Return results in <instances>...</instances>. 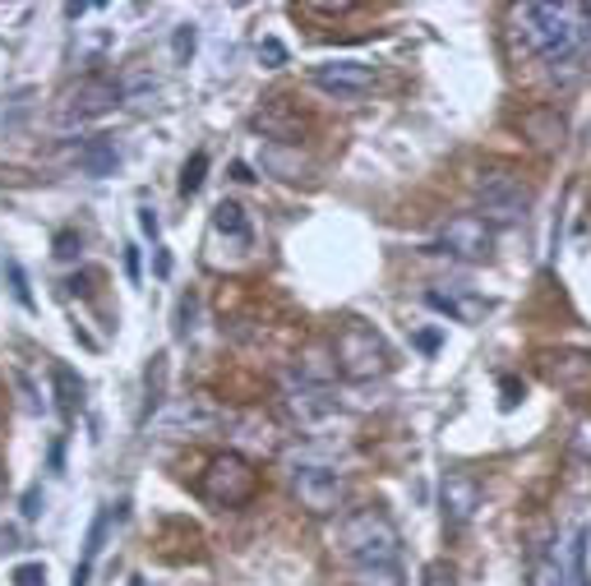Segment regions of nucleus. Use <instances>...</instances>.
Here are the masks:
<instances>
[{
    "instance_id": "obj_7",
    "label": "nucleus",
    "mask_w": 591,
    "mask_h": 586,
    "mask_svg": "<svg viewBox=\"0 0 591 586\" xmlns=\"http://www.w3.org/2000/svg\"><path fill=\"white\" fill-rule=\"evenodd\" d=\"M121 102V83L112 75H83L79 83H70L60 93V106H56V121L60 125H83L102 116V111H112Z\"/></svg>"
},
{
    "instance_id": "obj_33",
    "label": "nucleus",
    "mask_w": 591,
    "mask_h": 586,
    "mask_svg": "<svg viewBox=\"0 0 591 586\" xmlns=\"http://www.w3.org/2000/svg\"><path fill=\"white\" fill-rule=\"evenodd\" d=\"M125 273H129V282H139V250H135V245L125 250Z\"/></svg>"
},
{
    "instance_id": "obj_14",
    "label": "nucleus",
    "mask_w": 591,
    "mask_h": 586,
    "mask_svg": "<svg viewBox=\"0 0 591 586\" xmlns=\"http://www.w3.org/2000/svg\"><path fill=\"white\" fill-rule=\"evenodd\" d=\"M425 305L448 314V319H457V324H480L490 314V301L471 296V291H425Z\"/></svg>"
},
{
    "instance_id": "obj_4",
    "label": "nucleus",
    "mask_w": 591,
    "mask_h": 586,
    "mask_svg": "<svg viewBox=\"0 0 591 586\" xmlns=\"http://www.w3.org/2000/svg\"><path fill=\"white\" fill-rule=\"evenodd\" d=\"M254 489H259V471L240 458V453L213 458L208 471H204V481H200L204 504H213V508H240V504H250Z\"/></svg>"
},
{
    "instance_id": "obj_15",
    "label": "nucleus",
    "mask_w": 591,
    "mask_h": 586,
    "mask_svg": "<svg viewBox=\"0 0 591 586\" xmlns=\"http://www.w3.org/2000/svg\"><path fill=\"white\" fill-rule=\"evenodd\" d=\"M254 129H264V139H273V144H296V139H300V116H296L292 106L269 102V106L254 116Z\"/></svg>"
},
{
    "instance_id": "obj_5",
    "label": "nucleus",
    "mask_w": 591,
    "mask_h": 586,
    "mask_svg": "<svg viewBox=\"0 0 591 586\" xmlns=\"http://www.w3.org/2000/svg\"><path fill=\"white\" fill-rule=\"evenodd\" d=\"M231 416L217 407V402L208 397H177V402H167V407L152 416V430L167 435V439H200V435H213V430H223Z\"/></svg>"
},
{
    "instance_id": "obj_26",
    "label": "nucleus",
    "mask_w": 591,
    "mask_h": 586,
    "mask_svg": "<svg viewBox=\"0 0 591 586\" xmlns=\"http://www.w3.org/2000/svg\"><path fill=\"white\" fill-rule=\"evenodd\" d=\"M587 531H578L573 536V586H591V577H587Z\"/></svg>"
},
{
    "instance_id": "obj_35",
    "label": "nucleus",
    "mask_w": 591,
    "mask_h": 586,
    "mask_svg": "<svg viewBox=\"0 0 591 586\" xmlns=\"http://www.w3.org/2000/svg\"><path fill=\"white\" fill-rule=\"evenodd\" d=\"M24 512H29V517H37V512H42V508H37V489H29V494H24Z\"/></svg>"
},
{
    "instance_id": "obj_19",
    "label": "nucleus",
    "mask_w": 591,
    "mask_h": 586,
    "mask_svg": "<svg viewBox=\"0 0 591 586\" xmlns=\"http://www.w3.org/2000/svg\"><path fill=\"white\" fill-rule=\"evenodd\" d=\"M527 586H568V573L555 554H532L527 563Z\"/></svg>"
},
{
    "instance_id": "obj_8",
    "label": "nucleus",
    "mask_w": 591,
    "mask_h": 586,
    "mask_svg": "<svg viewBox=\"0 0 591 586\" xmlns=\"http://www.w3.org/2000/svg\"><path fill=\"white\" fill-rule=\"evenodd\" d=\"M292 494L310 517H333L346 504V481L328 466H300L292 476Z\"/></svg>"
},
{
    "instance_id": "obj_27",
    "label": "nucleus",
    "mask_w": 591,
    "mask_h": 586,
    "mask_svg": "<svg viewBox=\"0 0 591 586\" xmlns=\"http://www.w3.org/2000/svg\"><path fill=\"white\" fill-rule=\"evenodd\" d=\"M14 586H47V568H42V563H19Z\"/></svg>"
},
{
    "instance_id": "obj_29",
    "label": "nucleus",
    "mask_w": 591,
    "mask_h": 586,
    "mask_svg": "<svg viewBox=\"0 0 591 586\" xmlns=\"http://www.w3.org/2000/svg\"><path fill=\"white\" fill-rule=\"evenodd\" d=\"M573 453L591 462V420H582V425H578V430H573Z\"/></svg>"
},
{
    "instance_id": "obj_21",
    "label": "nucleus",
    "mask_w": 591,
    "mask_h": 586,
    "mask_svg": "<svg viewBox=\"0 0 591 586\" xmlns=\"http://www.w3.org/2000/svg\"><path fill=\"white\" fill-rule=\"evenodd\" d=\"M292 412L300 420H319V416L333 412V402H328L319 388H305V383H300V393H292Z\"/></svg>"
},
{
    "instance_id": "obj_13",
    "label": "nucleus",
    "mask_w": 591,
    "mask_h": 586,
    "mask_svg": "<svg viewBox=\"0 0 591 586\" xmlns=\"http://www.w3.org/2000/svg\"><path fill=\"white\" fill-rule=\"evenodd\" d=\"M116 522H121V508H116V504H106V508L93 517L89 536H83V563L75 568V582H70V586H89V573H93L98 554L106 550V536H112V527H116Z\"/></svg>"
},
{
    "instance_id": "obj_34",
    "label": "nucleus",
    "mask_w": 591,
    "mask_h": 586,
    "mask_svg": "<svg viewBox=\"0 0 591 586\" xmlns=\"http://www.w3.org/2000/svg\"><path fill=\"white\" fill-rule=\"evenodd\" d=\"M503 393H509L503 397V407H518V379H503Z\"/></svg>"
},
{
    "instance_id": "obj_28",
    "label": "nucleus",
    "mask_w": 591,
    "mask_h": 586,
    "mask_svg": "<svg viewBox=\"0 0 591 586\" xmlns=\"http://www.w3.org/2000/svg\"><path fill=\"white\" fill-rule=\"evenodd\" d=\"M194 42H200V37H194V24H181L177 29V42H171V47H177V60L194 56Z\"/></svg>"
},
{
    "instance_id": "obj_3",
    "label": "nucleus",
    "mask_w": 591,
    "mask_h": 586,
    "mask_svg": "<svg viewBox=\"0 0 591 586\" xmlns=\"http://www.w3.org/2000/svg\"><path fill=\"white\" fill-rule=\"evenodd\" d=\"M393 370V351L384 337L370 328V324H346L338 333V347H333V374L352 379V383H370Z\"/></svg>"
},
{
    "instance_id": "obj_2",
    "label": "nucleus",
    "mask_w": 591,
    "mask_h": 586,
    "mask_svg": "<svg viewBox=\"0 0 591 586\" xmlns=\"http://www.w3.org/2000/svg\"><path fill=\"white\" fill-rule=\"evenodd\" d=\"M338 550L356 568H365V563H398V527H393V517L384 508H356L342 517Z\"/></svg>"
},
{
    "instance_id": "obj_25",
    "label": "nucleus",
    "mask_w": 591,
    "mask_h": 586,
    "mask_svg": "<svg viewBox=\"0 0 591 586\" xmlns=\"http://www.w3.org/2000/svg\"><path fill=\"white\" fill-rule=\"evenodd\" d=\"M5 273H10V291H14V301L33 309V291H29V278H24V268H19L14 259H5Z\"/></svg>"
},
{
    "instance_id": "obj_20",
    "label": "nucleus",
    "mask_w": 591,
    "mask_h": 586,
    "mask_svg": "<svg viewBox=\"0 0 591 586\" xmlns=\"http://www.w3.org/2000/svg\"><path fill=\"white\" fill-rule=\"evenodd\" d=\"M346 586H407V582L398 563H365V568H352Z\"/></svg>"
},
{
    "instance_id": "obj_9",
    "label": "nucleus",
    "mask_w": 591,
    "mask_h": 586,
    "mask_svg": "<svg viewBox=\"0 0 591 586\" xmlns=\"http://www.w3.org/2000/svg\"><path fill=\"white\" fill-rule=\"evenodd\" d=\"M440 245L453 255V259H467V263H480L495 255V227L486 217L476 213H457L440 227Z\"/></svg>"
},
{
    "instance_id": "obj_31",
    "label": "nucleus",
    "mask_w": 591,
    "mask_h": 586,
    "mask_svg": "<svg viewBox=\"0 0 591 586\" xmlns=\"http://www.w3.org/2000/svg\"><path fill=\"white\" fill-rule=\"evenodd\" d=\"M259 60H269V65H282V60H287V52H282V42H259Z\"/></svg>"
},
{
    "instance_id": "obj_16",
    "label": "nucleus",
    "mask_w": 591,
    "mask_h": 586,
    "mask_svg": "<svg viewBox=\"0 0 591 586\" xmlns=\"http://www.w3.org/2000/svg\"><path fill=\"white\" fill-rule=\"evenodd\" d=\"M52 388H56V407L65 420H75L83 407V379L70 365H52Z\"/></svg>"
},
{
    "instance_id": "obj_17",
    "label": "nucleus",
    "mask_w": 591,
    "mask_h": 586,
    "mask_svg": "<svg viewBox=\"0 0 591 586\" xmlns=\"http://www.w3.org/2000/svg\"><path fill=\"white\" fill-rule=\"evenodd\" d=\"M116 162H121V153H116L112 139H89V144L79 148V167H83V176H112Z\"/></svg>"
},
{
    "instance_id": "obj_30",
    "label": "nucleus",
    "mask_w": 591,
    "mask_h": 586,
    "mask_svg": "<svg viewBox=\"0 0 591 586\" xmlns=\"http://www.w3.org/2000/svg\"><path fill=\"white\" fill-rule=\"evenodd\" d=\"M79 255V236L75 232H60L56 236V259H75Z\"/></svg>"
},
{
    "instance_id": "obj_18",
    "label": "nucleus",
    "mask_w": 591,
    "mask_h": 586,
    "mask_svg": "<svg viewBox=\"0 0 591 586\" xmlns=\"http://www.w3.org/2000/svg\"><path fill=\"white\" fill-rule=\"evenodd\" d=\"M213 227L223 232V236H236L240 245L250 240V222H246V209H240V204H231V199H223V204L213 209Z\"/></svg>"
},
{
    "instance_id": "obj_11",
    "label": "nucleus",
    "mask_w": 591,
    "mask_h": 586,
    "mask_svg": "<svg viewBox=\"0 0 591 586\" xmlns=\"http://www.w3.org/2000/svg\"><path fill=\"white\" fill-rule=\"evenodd\" d=\"M480 499H486V489H480L476 476H467V471H448L444 485H440V504H444V522L448 527H467Z\"/></svg>"
},
{
    "instance_id": "obj_24",
    "label": "nucleus",
    "mask_w": 591,
    "mask_h": 586,
    "mask_svg": "<svg viewBox=\"0 0 591 586\" xmlns=\"http://www.w3.org/2000/svg\"><path fill=\"white\" fill-rule=\"evenodd\" d=\"M421 586H457V568H453L448 559H434V563H425Z\"/></svg>"
},
{
    "instance_id": "obj_12",
    "label": "nucleus",
    "mask_w": 591,
    "mask_h": 586,
    "mask_svg": "<svg viewBox=\"0 0 591 586\" xmlns=\"http://www.w3.org/2000/svg\"><path fill=\"white\" fill-rule=\"evenodd\" d=\"M541 370H545V379H550L555 388H568V393H578V388H587V383H591V360L573 356V351H559V356L545 351Z\"/></svg>"
},
{
    "instance_id": "obj_23",
    "label": "nucleus",
    "mask_w": 591,
    "mask_h": 586,
    "mask_svg": "<svg viewBox=\"0 0 591 586\" xmlns=\"http://www.w3.org/2000/svg\"><path fill=\"white\" fill-rule=\"evenodd\" d=\"M204 171H208V153H194L190 162H185V171H181V194H185V199H190V194H200Z\"/></svg>"
},
{
    "instance_id": "obj_22",
    "label": "nucleus",
    "mask_w": 591,
    "mask_h": 586,
    "mask_svg": "<svg viewBox=\"0 0 591 586\" xmlns=\"http://www.w3.org/2000/svg\"><path fill=\"white\" fill-rule=\"evenodd\" d=\"M264 167H269V171H277L282 180H300L305 171H310V167H305V157H300V153H296V157H287L277 144H273V148H264Z\"/></svg>"
},
{
    "instance_id": "obj_6",
    "label": "nucleus",
    "mask_w": 591,
    "mask_h": 586,
    "mask_svg": "<svg viewBox=\"0 0 591 586\" xmlns=\"http://www.w3.org/2000/svg\"><path fill=\"white\" fill-rule=\"evenodd\" d=\"M476 199H480L486 222H522L532 209V185L513 171H480Z\"/></svg>"
},
{
    "instance_id": "obj_1",
    "label": "nucleus",
    "mask_w": 591,
    "mask_h": 586,
    "mask_svg": "<svg viewBox=\"0 0 591 586\" xmlns=\"http://www.w3.org/2000/svg\"><path fill=\"white\" fill-rule=\"evenodd\" d=\"M522 37L545 60H573L591 42V5L564 0V5H527L522 10Z\"/></svg>"
},
{
    "instance_id": "obj_32",
    "label": "nucleus",
    "mask_w": 591,
    "mask_h": 586,
    "mask_svg": "<svg viewBox=\"0 0 591 586\" xmlns=\"http://www.w3.org/2000/svg\"><path fill=\"white\" fill-rule=\"evenodd\" d=\"M139 227H144V236H158V213H152V209H139Z\"/></svg>"
},
{
    "instance_id": "obj_10",
    "label": "nucleus",
    "mask_w": 591,
    "mask_h": 586,
    "mask_svg": "<svg viewBox=\"0 0 591 586\" xmlns=\"http://www.w3.org/2000/svg\"><path fill=\"white\" fill-rule=\"evenodd\" d=\"M310 79L333 98H365L375 88V70L365 60H323V65H315Z\"/></svg>"
}]
</instances>
